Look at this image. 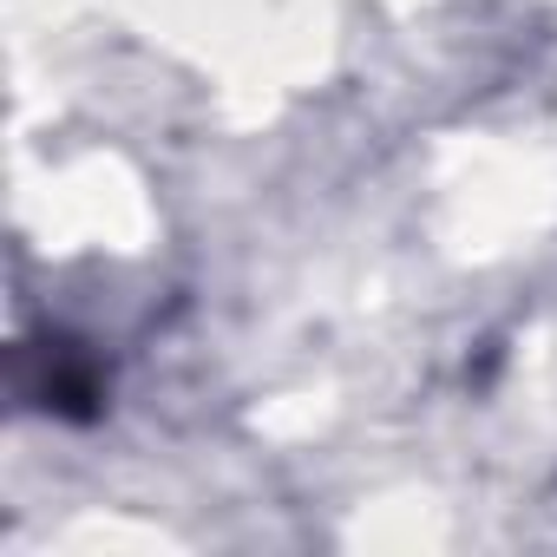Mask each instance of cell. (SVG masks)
Listing matches in <instances>:
<instances>
[{
	"instance_id": "6da1fadb",
	"label": "cell",
	"mask_w": 557,
	"mask_h": 557,
	"mask_svg": "<svg viewBox=\"0 0 557 557\" xmlns=\"http://www.w3.org/2000/svg\"><path fill=\"white\" fill-rule=\"evenodd\" d=\"M40 400L60 407V413H92V400H99V374H92V361H79L73 348H47Z\"/></svg>"
}]
</instances>
